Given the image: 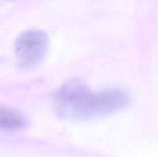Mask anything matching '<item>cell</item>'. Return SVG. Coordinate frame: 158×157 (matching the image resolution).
<instances>
[{
  "label": "cell",
  "instance_id": "6da1fadb",
  "mask_svg": "<svg viewBox=\"0 0 158 157\" xmlns=\"http://www.w3.org/2000/svg\"><path fill=\"white\" fill-rule=\"evenodd\" d=\"M56 113L68 120H84L99 116L98 93L80 80L65 82L55 93Z\"/></svg>",
  "mask_w": 158,
  "mask_h": 157
},
{
  "label": "cell",
  "instance_id": "7a4b0ae2",
  "mask_svg": "<svg viewBox=\"0 0 158 157\" xmlns=\"http://www.w3.org/2000/svg\"><path fill=\"white\" fill-rule=\"evenodd\" d=\"M49 44V37L44 31L29 30L21 32L15 42L17 66L25 70L37 67L46 56Z\"/></svg>",
  "mask_w": 158,
  "mask_h": 157
},
{
  "label": "cell",
  "instance_id": "3957f363",
  "mask_svg": "<svg viewBox=\"0 0 158 157\" xmlns=\"http://www.w3.org/2000/svg\"><path fill=\"white\" fill-rule=\"evenodd\" d=\"M28 127L23 114L11 107L0 106V134H15Z\"/></svg>",
  "mask_w": 158,
  "mask_h": 157
}]
</instances>
